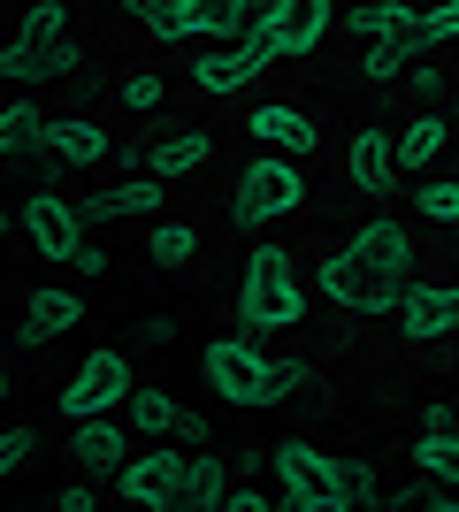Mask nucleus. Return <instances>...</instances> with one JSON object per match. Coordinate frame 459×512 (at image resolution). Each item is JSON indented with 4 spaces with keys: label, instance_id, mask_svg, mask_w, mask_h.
Wrapping results in <instances>:
<instances>
[{
    "label": "nucleus",
    "instance_id": "obj_1",
    "mask_svg": "<svg viewBox=\"0 0 459 512\" xmlns=\"http://www.w3.org/2000/svg\"><path fill=\"white\" fill-rule=\"evenodd\" d=\"M199 375L215 383L222 406H276V398H291L284 383V360H268L261 344H253V329H238V337H215L207 352H199Z\"/></svg>",
    "mask_w": 459,
    "mask_h": 512
},
{
    "label": "nucleus",
    "instance_id": "obj_17",
    "mask_svg": "<svg viewBox=\"0 0 459 512\" xmlns=\"http://www.w3.org/2000/svg\"><path fill=\"white\" fill-rule=\"evenodd\" d=\"M69 69H77V46H69V31L54 46H0V77H8V85H54V77H69Z\"/></svg>",
    "mask_w": 459,
    "mask_h": 512
},
{
    "label": "nucleus",
    "instance_id": "obj_37",
    "mask_svg": "<svg viewBox=\"0 0 459 512\" xmlns=\"http://www.w3.org/2000/svg\"><path fill=\"white\" fill-rule=\"evenodd\" d=\"M123 16H138V23H153V16H161V0H123Z\"/></svg>",
    "mask_w": 459,
    "mask_h": 512
},
{
    "label": "nucleus",
    "instance_id": "obj_29",
    "mask_svg": "<svg viewBox=\"0 0 459 512\" xmlns=\"http://www.w3.org/2000/svg\"><path fill=\"white\" fill-rule=\"evenodd\" d=\"M184 505H199V512L230 505V467H222V459H192V490H184Z\"/></svg>",
    "mask_w": 459,
    "mask_h": 512
},
{
    "label": "nucleus",
    "instance_id": "obj_16",
    "mask_svg": "<svg viewBox=\"0 0 459 512\" xmlns=\"http://www.w3.org/2000/svg\"><path fill=\"white\" fill-rule=\"evenodd\" d=\"M77 321H85V299H77V291H62V283H54V291H31V306H23V321H16V337L31 344V352H39V344L69 337Z\"/></svg>",
    "mask_w": 459,
    "mask_h": 512
},
{
    "label": "nucleus",
    "instance_id": "obj_33",
    "mask_svg": "<svg viewBox=\"0 0 459 512\" xmlns=\"http://www.w3.org/2000/svg\"><path fill=\"white\" fill-rule=\"evenodd\" d=\"M421 31H429V46H437V39H459V0L429 8V16H421Z\"/></svg>",
    "mask_w": 459,
    "mask_h": 512
},
{
    "label": "nucleus",
    "instance_id": "obj_15",
    "mask_svg": "<svg viewBox=\"0 0 459 512\" xmlns=\"http://www.w3.org/2000/svg\"><path fill=\"white\" fill-rule=\"evenodd\" d=\"M169 199V184L161 176H138V184H108V192H92V199H77V214H85V230H100V222H131V214H153Z\"/></svg>",
    "mask_w": 459,
    "mask_h": 512
},
{
    "label": "nucleus",
    "instance_id": "obj_26",
    "mask_svg": "<svg viewBox=\"0 0 459 512\" xmlns=\"http://www.w3.org/2000/svg\"><path fill=\"white\" fill-rule=\"evenodd\" d=\"M192 253H199L192 222H153V230H146V260H153V268H184Z\"/></svg>",
    "mask_w": 459,
    "mask_h": 512
},
{
    "label": "nucleus",
    "instance_id": "obj_13",
    "mask_svg": "<svg viewBox=\"0 0 459 512\" xmlns=\"http://www.w3.org/2000/svg\"><path fill=\"white\" fill-rule=\"evenodd\" d=\"M398 329L414 344H437V337H452L459 329V306H452V291L444 283H406L398 291Z\"/></svg>",
    "mask_w": 459,
    "mask_h": 512
},
{
    "label": "nucleus",
    "instance_id": "obj_25",
    "mask_svg": "<svg viewBox=\"0 0 459 512\" xmlns=\"http://www.w3.org/2000/svg\"><path fill=\"white\" fill-rule=\"evenodd\" d=\"M123 406H131V428H146V436H176V421H184V406H176V398H169V390H161V383L131 390Z\"/></svg>",
    "mask_w": 459,
    "mask_h": 512
},
{
    "label": "nucleus",
    "instance_id": "obj_32",
    "mask_svg": "<svg viewBox=\"0 0 459 512\" xmlns=\"http://www.w3.org/2000/svg\"><path fill=\"white\" fill-rule=\"evenodd\" d=\"M421 214H429V222H459V184H421Z\"/></svg>",
    "mask_w": 459,
    "mask_h": 512
},
{
    "label": "nucleus",
    "instance_id": "obj_39",
    "mask_svg": "<svg viewBox=\"0 0 459 512\" xmlns=\"http://www.w3.org/2000/svg\"><path fill=\"white\" fill-rule=\"evenodd\" d=\"M8 230H16V214H0V237H8Z\"/></svg>",
    "mask_w": 459,
    "mask_h": 512
},
{
    "label": "nucleus",
    "instance_id": "obj_34",
    "mask_svg": "<svg viewBox=\"0 0 459 512\" xmlns=\"http://www.w3.org/2000/svg\"><path fill=\"white\" fill-rule=\"evenodd\" d=\"M123 107H131V115L161 107V77H131V85H123Z\"/></svg>",
    "mask_w": 459,
    "mask_h": 512
},
{
    "label": "nucleus",
    "instance_id": "obj_38",
    "mask_svg": "<svg viewBox=\"0 0 459 512\" xmlns=\"http://www.w3.org/2000/svg\"><path fill=\"white\" fill-rule=\"evenodd\" d=\"M16 153H23V138H16L8 123H0V161H16Z\"/></svg>",
    "mask_w": 459,
    "mask_h": 512
},
{
    "label": "nucleus",
    "instance_id": "obj_12",
    "mask_svg": "<svg viewBox=\"0 0 459 512\" xmlns=\"http://www.w3.org/2000/svg\"><path fill=\"white\" fill-rule=\"evenodd\" d=\"M39 153H46V169H100V161H108L115 146H108V130H100V123H85V115H62V123L46 115Z\"/></svg>",
    "mask_w": 459,
    "mask_h": 512
},
{
    "label": "nucleus",
    "instance_id": "obj_7",
    "mask_svg": "<svg viewBox=\"0 0 459 512\" xmlns=\"http://www.w3.org/2000/svg\"><path fill=\"white\" fill-rule=\"evenodd\" d=\"M329 8H337V0H268L261 16H253V39H261L268 54L299 62V54H314V46H322Z\"/></svg>",
    "mask_w": 459,
    "mask_h": 512
},
{
    "label": "nucleus",
    "instance_id": "obj_23",
    "mask_svg": "<svg viewBox=\"0 0 459 512\" xmlns=\"http://www.w3.org/2000/svg\"><path fill=\"white\" fill-rule=\"evenodd\" d=\"M207 153H215V138H199V130H184V138H161V146L146 153V169L161 176V184H176V176L207 169Z\"/></svg>",
    "mask_w": 459,
    "mask_h": 512
},
{
    "label": "nucleus",
    "instance_id": "obj_36",
    "mask_svg": "<svg viewBox=\"0 0 459 512\" xmlns=\"http://www.w3.org/2000/svg\"><path fill=\"white\" fill-rule=\"evenodd\" d=\"M268 505H276L268 490H230V512H268Z\"/></svg>",
    "mask_w": 459,
    "mask_h": 512
},
{
    "label": "nucleus",
    "instance_id": "obj_11",
    "mask_svg": "<svg viewBox=\"0 0 459 512\" xmlns=\"http://www.w3.org/2000/svg\"><path fill=\"white\" fill-rule=\"evenodd\" d=\"M268 62H276V54H268V46L253 39V31H245V39L207 46V54H199V62H192V85H199V92H245V85H253V77H261Z\"/></svg>",
    "mask_w": 459,
    "mask_h": 512
},
{
    "label": "nucleus",
    "instance_id": "obj_24",
    "mask_svg": "<svg viewBox=\"0 0 459 512\" xmlns=\"http://www.w3.org/2000/svg\"><path fill=\"white\" fill-rule=\"evenodd\" d=\"M345 23L360 31V39H391V31H421V16L406 8V0H360V8H352Z\"/></svg>",
    "mask_w": 459,
    "mask_h": 512
},
{
    "label": "nucleus",
    "instance_id": "obj_5",
    "mask_svg": "<svg viewBox=\"0 0 459 512\" xmlns=\"http://www.w3.org/2000/svg\"><path fill=\"white\" fill-rule=\"evenodd\" d=\"M131 360L115 352V344H100L92 360H77V375L62 383V421H85V413H115L123 398H131Z\"/></svg>",
    "mask_w": 459,
    "mask_h": 512
},
{
    "label": "nucleus",
    "instance_id": "obj_2",
    "mask_svg": "<svg viewBox=\"0 0 459 512\" xmlns=\"http://www.w3.org/2000/svg\"><path fill=\"white\" fill-rule=\"evenodd\" d=\"M238 321L253 329V337H261V329H299L306 321V291H299V268H291L284 245H253V253H245Z\"/></svg>",
    "mask_w": 459,
    "mask_h": 512
},
{
    "label": "nucleus",
    "instance_id": "obj_30",
    "mask_svg": "<svg viewBox=\"0 0 459 512\" xmlns=\"http://www.w3.org/2000/svg\"><path fill=\"white\" fill-rule=\"evenodd\" d=\"M0 123L16 130L23 146H39V130H46V115H39V100H8V107H0Z\"/></svg>",
    "mask_w": 459,
    "mask_h": 512
},
{
    "label": "nucleus",
    "instance_id": "obj_21",
    "mask_svg": "<svg viewBox=\"0 0 459 512\" xmlns=\"http://www.w3.org/2000/svg\"><path fill=\"white\" fill-rule=\"evenodd\" d=\"M421 54H429V31H391V39H368V54H360V77H368V85H391L398 69H414Z\"/></svg>",
    "mask_w": 459,
    "mask_h": 512
},
{
    "label": "nucleus",
    "instance_id": "obj_28",
    "mask_svg": "<svg viewBox=\"0 0 459 512\" xmlns=\"http://www.w3.org/2000/svg\"><path fill=\"white\" fill-rule=\"evenodd\" d=\"M69 31V8L62 0H31V16L16 23V46H54Z\"/></svg>",
    "mask_w": 459,
    "mask_h": 512
},
{
    "label": "nucleus",
    "instance_id": "obj_27",
    "mask_svg": "<svg viewBox=\"0 0 459 512\" xmlns=\"http://www.w3.org/2000/svg\"><path fill=\"white\" fill-rule=\"evenodd\" d=\"M414 467L429 474V482H452V490H459V444L444 436V428H429V436L414 444Z\"/></svg>",
    "mask_w": 459,
    "mask_h": 512
},
{
    "label": "nucleus",
    "instance_id": "obj_31",
    "mask_svg": "<svg viewBox=\"0 0 459 512\" xmlns=\"http://www.w3.org/2000/svg\"><path fill=\"white\" fill-rule=\"evenodd\" d=\"M31 451H39V436H31V428H0V482H8Z\"/></svg>",
    "mask_w": 459,
    "mask_h": 512
},
{
    "label": "nucleus",
    "instance_id": "obj_3",
    "mask_svg": "<svg viewBox=\"0 0 459 512\" xmlns=\"http://www.w3.org/2000/svg\"><path fill=\"white\" fill-rule=\"evenodd\" d=\"M276 482H284V505H299V512H337V505H352L345 497V459H322L314 444H276Z\"/></svg>",
    "mask_w": 459,
    "mask_h": 512
},
{
    "label": "nucleus",
    "instance_id": "obj_8",
    "mask_svg": "<svg viewBox=\"0 0 459 512\" xmlns=\"http://www.w3.org/2000/svg\"><path fill=\"white\" fill-rule=\"evenodd\" d=\"M322 291L345 306V314H398V283L375 276L368 260H360V245H337V253L322 260Z\"/></svg>",
    "mask_w": 459,
    "mask_h": 512
},
{
    "label": "nucleus",
    "instance_id": "obj_40",
    "mask_svg": "<svg viewBox=\"0 0 459 512\" xmlns=\"http://www.w3.org/2000/svg\"><path fill=\"white\" fill-rule=\"evenodd\" d=\"M0 398H8V367H0Z\"/></svg>",
    "mask_w": 459,
    "mask_h": 512
},
{
    "label": "nucleus",
    "instance_id": "obj_22",
    "mask_svg": "<svg viewBox=\"0 0 459 512\" xmlns=\"http://www.w3.org/2000/svg\"><path fill=\"white\" fill-rule=\"evenodd\" d=\"M444 138H452V123L444 115H414V123L391 138V161H398V176H421L429 161L444 153Z\"/></svg>",
    "mask_w": 459,
    "mask_h": 512
},
{
    "label": "nucleus",
    "instance_id": "obj_35",
    "mask_svg": "<svg viewBox=\"0 0 459 512\" xmlns=\"http://www.w3.org/2000/svg\"><path fill=\"white\" fill-rule=\"evenodd\" d=\"M69 268H77V276H108V253H100V245H77V260H69Z\"/></svg>",
    "mask_w": 459,
    "mask_h": 512
},
{
    "label": "nucleus",
    "instance_id": "obj_9",
    "mask_svg": "<svg viewBox=\"0 0 459 512\" xmlns=\"http://www.w3.org/2000/svg\"><path fill=\"white\" fill-rule=\"evenodd\" d=\"M16 230L31 237V253H39V260H77V245H85V214L69 207L62 192H31L16 207Z\"/></svg>",
    "mask_w": 459,
    "mask_h": 512
},
{
    "label": "nucleus",
    "instance_id": "obj_4",
    "mask_svg": "<svg viewBox=\"0 0 459 512\" xmlns=\"http://www.w3.org/2000/svg\"><path fill=\"white\" fill-rule=\"evenodd\" d=\"M299 207H306V176L291 169V161H276V153H261V161L238 176V192H230V222H238V230H261V222L299 214Z\"/></svg>",
    "mask_w": 459,
    "mask_h": 512
},
{
    "label": "nucleus",
    "instance_id": "obj_10",
    "mask_svg": "<svg viewBox=\"0 0 459 512\" xmlns=\"http://www.w3.org/2000/svg\"><path fill=\"white\" fill-rule=\"evenodd\" d=\"M253 16V0H161V16H153V39H230L245 31Z\"/></svg>",
    "mask_w": 459,
    "mask_h": 512
},
{
    "label": "nucleus",
    "instance_id": "obj_41",
    "mask_svg": "<svg viewBox=\"0 0 459 512\" xmlns=\"http://www.w3.org/2000/svg\"><path fill=\"white\" fill-rule=\"evenodd\" d=\"M452 306H459V291H452Z\"/></svg>",
    "mask_w": 459,
    "mask_h": 512
},
{
    "label": "nucleus",
    "instance_id": "obj_14",
    "mask_svg": "<svg viewBox=\"0 0 459 512\" xmlns=\"http://www.w3.org/2000/svg\"><path fill=\"white\" fill-rule=\"evenodd\" d=\"M352 245H360V260H368V268H375L383 283H398V291L414 283V237H406V222L375 214V222H368L360 237H352Z\"/></svg>",
    "mask_w": 459,
    "mask_h": 512
},
{
    "label": "nucleus",
    "instance_id": "obj_6",
    "mask_svg": "<svg viewBox=\"0 0 459 512\" xmlns=\"http://www.w3.org/2000/svg\"><path fill=\"white\" fill-rule=\"evenodd\" d=\"M115 490L131 497V505L169 512V505H184V490H192V459H184V451H169V444H153V451H138V459H123V467H115Z\"/></svg>",
    "mask_w": 459,
    "mask_h": 512
},
{
    "label": "nucleus",
    "instance_id": "obj_19",
    "mask_svg": "<svg viewBox=\"0 0 459 512\" xmlns=\"http://www.w3.org/2000/svg\"><path fill=\"white\" fill-rule=\"evenodd\" d=\"M69 459H77L85 474H115L123 459H131V436H123L108 413H85V421L69 428Z\"/></svg>",
    "mask_w": 459,
    "mask_h": 512
},
{
    "label": "nucleus",
    "instance_id": "obj_18",
    "mask_svg": "<svg viewBox=\"0 0 459 512\" xmlns=\"http://www.w3.org/2000/svg\"><path fill=\"white\" fill-rule=\"evenodd\" d=\"M345 169H352V192H368L383 199L398 184V161H391V130H352V146H345Z\"/></svg>",
    "mask_w": 459,
    "mask_h": 512
},
{
    "label": "nucleus",
    "instance_id": "obj_20",
    "mask_svg": "<svg viewBox=\"0 0 459 512\" xmlns=\"http://www.w3.org/2000/svg\"><path fill=\"white\" fill-rule=\"evenodd\" d=\"M245 130H253V138H261L268 153H291V161H299V153H314V146H322V138H314V123H306L299 107H284V100L253 107V115H245Z\"/></svg>",
    "mask_w": 459,
    "mask_h": 512
}]
</instances>
